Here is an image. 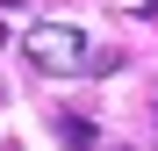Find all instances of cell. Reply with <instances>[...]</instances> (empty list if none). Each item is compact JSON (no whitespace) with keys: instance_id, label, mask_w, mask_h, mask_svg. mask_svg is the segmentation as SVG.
<instances>
[{"instance_id":"cell-1","label":"cell","mask_w":158,"mask_h":151,"mask_svg":"<svg viewBox=\"0 0 158 151\" xmlns=\"http://www.w3.org/2000/svg\"><path fill=\"white\" fill-rule=\"evenodd\" d=\"M22 58L36 72H86L94 50H86V36H79L72 22H36V29L22 36Z\"/></svg>"},{"instance_id":"cell-2","label":"cell","mask_w":158,"mask_h":151,"mask_svg":"<svg viewBox=\"0 0 158 151\" xmlns=\"http://www.w3.org/2000/svg\"><path fill=\"white\" fill-rule=\"evenodd\" d=\"M50 130H58V144H65V151H94V144H101V130H94L86 115H58Z\"/></svg>"},{"instance_id":"cell-3","label":"cell","mask_w":158,"mask_h":151,"mask_svg":"<svg viewBox=\"0 0 158 151\" xmlns=\"http://www.w3.org/2000/svg\"><path fill=\"white\" fill-rule=\"evenodd\" d=\"M108 151H129V144H108Z\"/></svg>"}]
</instances>
